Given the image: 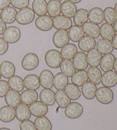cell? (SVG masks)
Returning a JSON list of instances; mask_svg holds the SVG:
<instances>
[{
    "label": "cell",
    "instance_id": "obj_1",
    "mask_svg": "<svg viewBox=\"0 0 117 130\" xmlns=\"http://www.w3.org/2000/svg\"><path fill=\"white\" fill-rule=\"evenodd\" d=\"M45 61L47 66L50 68L57 69L60 66L62 61V58L61 53L58 50L51 49L46 53Z\"/></svg>",
    "mask_w": 117,
    "mask_h": 130
},
{
    "label": "cell",
    "instance_id": "obj_2",
    "mask_svg": "<svg viewBox=\"0 0 117 130\" xmlns=\"http://www.w3.org/2000/svg\"><path fill=\"white\" fill-rule=\"evenodd\" d=\"M35 18V13L32 9L25 8L20 9L17 13L16 20L18 24L22 25H28L33 21Z\"/></svg>",
    "mask_w": 117,
    "mask_h": 130
},
{
    "label": "cell",
    "instance_id": "obj_3",
    "mask_svg": "<svg viewBox=\"0 0 117 130\" xmlns=\"http://www.w3.org/2000/svg\"><path fill=\"white\" fill-rule=\"evenodd\" d=\"M95 97L100 103L109 104L113 101L114 93L110 88L100 87L97 90Z\"/></svg>",
    "mask_w": 117,
    "mask_h": 130
},
{
    "label": "cell",
    "instance_id": "obj_4",
    "mask_svg": "<svg viewBox=\"0 0 117 130\" xmlns=\"http://www.w3.org/2000/svg\"><path fill=\"white\" fill-rule=\"evenodd\" d=\"M39 62V58L37 54L33 53H29L22 59L21 66L26 71H32L38 66Z\"/></svg>",
    "mask_w": 117,
    "mask_h": 130
},
{
    "label": "cell",
    "instance_id": "obj_5",
    "mask_svg": "<svg viewBox=\"0 0 117 130\" xmlns=\"http://www.w3.org/2000/svg\"><path fill=\"white\" fill-rule=\"evenodd\" d=\"M83 108L82 106L78 102H71L65 108V114L70 119H77L82 115Z\"/></svg>",
    "mask_w": 117,
    "mask_h": 130
},
{
    "label": "cell",
    "instance_id": "obj_6",
    "mask_svg": "<svg viewBox=\"0 0 117 130\" xmlns=\"http://www.w3.org/2000/svg\"><path fill=\"white\" fill-rule=\"evenodd\" d=\"M21 31L17 27L11 26L7 27L3 34V38L8 43H15L20 40Z\"/></svg>",
    "mask_w": 117,
    "mask_h": 130
},
{
    "label": "cell",
    "instance_id": "obj_7",
    "mask_svg": "<svg viewBox=\"0 0 117 130\" xmlns=\"http://www.w3.org/2000/svg\"><path fill=\"white\" fill-rule=\"evenodd\" d=\"M68 32L66 30H58L53 36V43L56 47L61 48L69 42Z\"/></svg>",
    "mask_w": 117,
    "mask_h": 130
},
{
    "label": "cell",
    "instance_id": "obj_8",
    "mask_svg": "<svg viewBox=\"0 0 117 130\" xmlns=\"http://www.w3.org/2000/svg\"><path fill=\"white\" fill-rule=\"evenodd\" d=\"M35 25L38 29L42 31H48L53 28V19L49 15L38 16L35 21Z\"/></svg>",
    "mask_w": 117,
    "mask_h": 130
},
{
    "label": "cell",
    "instance_id": "obj_9",
    "mask_svg": "<svg viewBox=\"0 0 117 130\" xmlns=\"http://www.w3.org/2000/svg\"><path fill=\"white\" fill-rule=\"evenodd\" d=\"M54 28L57 30L69 29L72 25V22L70 18L64 15H58L53 20Z\"/></svg>",
    "mask_w": 117,
    "mask_h": 130
},
{
    "label": "cell",
    "instance_id": "obj_10",
    "mask_svg": "<svg viewBox=\"0 0 117 130\" xmlns=\"http://www.w3.org/2000/svg\"><path fill=\"white\" fill-rule=\"evenodd\" d=\"M40 85L43 89H51L53 87L54 75L49 70H43L39 76Z\"/></svg>",
    "mask_w": 117,
    "mask_h": 130
},
{
    "label": "cell",
    "instance_id": "obj_11",
    "mask_svg": "<svg viewBox=\"0 0 117 130\" xmlns=\"http://www.w3.org/2000/svg\"><path fill=\"white\" fill-rule=\"evenodd\" d=\"M100 83L104 87L111 88L117 85V73L114 71L105 72L102 75Z\"/></svg>",
    "mask_w": 117,
    "mask_h": 130
},
{
    "label": "cell",
    "instance_id": "obj_12",
    "mask_svg": "<svg viewBox=\"0 0 117 130\" xmlns=\"http://www.w3.org/2000/svg\"><path fill=\"white\" fill-rule=\"evenodd\" d=\"M30 113L34 117L45 116L48 112V106L40 101H36L30 105Z\"/></svg>",
    "mask_w": 117,
    "mask_h": 130
},
{
    "label": "cell",
    "instance_id": "obj_13",
    "mask_svg": "<svg viewBox=\"0 0 117 130\" xmlns=\"http://www.w3.org/2000/svg\"><path fill=\"white\" fill-rule=\"evenodd\" d=\"M72 64L77 70H85L87 68L88 63L86 55L83 52H77L72 58Z\"/></svg>",
    "mask_w": 117,
    "mask_h": 130
},
{
    "label": "cell",
    "instance_id": "obj_14",
    "mask_svg": "<svg viewBox=\"0 0 117 130\" xmlns=\"http://www.w3.org/2000/svg\"><path fill=\"white\" fill-rule=\"evenodd\" d=\"M16 110L9 106H5L0 108V120L4 123H9L15 119Z\"/></svg>",
    "mask_w": 117,
    "mask_h": 130
},
{
    "label": "cell",
    "instance_id": "obj_15",
    "mask_svg": "<svg viewBox=\"0 0 117 130\" xmlns=\"http://www.w3.org/2000/svg\"><path fill=\"white\" fill-rule=\"evenodd\" d=\"M17 10L11 6H8L2 10L0 13V17L5 24H11L15 22Z\"/></svg>",
    "mask_w": 117,
    "mask_h": 130
},
{
    "label": "cell",
    "instance_id": "obj_16",
    "mask_svg": "<svg viewBox=\"0 0 117 130\" xmlns=\"http://www.w3.org/2000/svg\"><path fill=\"white\" fill-rule=\"evenodd\" d=\"M23 81L24 87L27 90L36 91L40 87L39 76L35 74H29L26 75Z\"/></svg>",
    "mask_w": 117,
    "mask_h": 130
},
{
    "label": "cell",
    "instance_id": "obj_17",
    "mask_svg": "<svg viewBox=\"0 0 117 130\" xmlns=\"http://www.w3.org/2000/svg\"><path fill=\"white\" fill-rule=\"evenodd\" d=\"M88 20H89L90 22L95 24H101L104 20V11L99 7H94L91 9L89 11Z\"/></svg>",
    "mask_w": 117,
    "mask_h": 130
},
{
    "label": "cell",
    "instance_id": "obj_18",
    "mask_svg": "<svg viewBox=\"0 0 117 130\" xmlns=\"http://www.w3.org/2000/svg\"><path fill=\"white\" fill-rule=\"evenodd\" d=\"M96 41L94 38L90 36H83L78 41V46L79 49L83 52H88L94 48L96 46Z\"/></svg>",
    "mask_w": 117,
    "mask_h": 130
},
{
    "label": "cell",
    "instance_id": "obj_19",
    "mask_svg": "<svg viewBox=\"0 0 117 130\" xmlns=\"http://www.w3.org/2000/svg\"><path fill=\"white\" fill-rule=\"evenodd\" d=\"M16 117L18 121L22 122L31 118L29 107L23 103H20L16 109Z\"/></svg>",
    "mask_w": 117,
    "mask_h": 130
},
{
    "label": "cell",
    "instance_id": "obj_20",
    "mask_svg": "<svg viewBox=\"0 0 117 130\" xmlns=\"http://www.w3.org/2000/svg\"><path fill=\"white\" fill-rule=\"evenodd\" d=\"M97 86L90 81H87L82 86V94L83 97L88 100H92L95 96Z\"/></svg>",
    "mask_w": 117,
    "mask_h": 130
},
{
    "label": "cell",
    "instance_id": "obj_21",
    "mask_svg": "<svg viewBox=\"0 0 117 130\" xmlns=\"http://www.w3.org/2000/svg\"><path fill=\"white\" fill-rule=\"evenodd\" d=\"M39 96L41 102L46 106H51L55 103V93L52 90L49 89L42 90Z\"/></svg>",
    "mask_w": 117,
    "mask_h": 130
},
{
    "label": "cell",
    "instance_id": "obj_22",
    "mask_svg": "<svg viewBox=\"0 0 117 130\" xmlns=\"http://www.w3.org/2000/svg\"><path fill=\"white\" fill-rule=\"evenodd\" d=\"M115 59L114 55L111 53L104 54V56L102 57L99 63L100 68L102 71L106 72L113 70Z\"/></svg>",
    "mask_w": 117,
    "mask_h": 130
},
{
    "label": "cell",
    "instance_id": "obj_23",
    "mask_svg": "<svg viewBox=\"0 0 117 130\" xmlns=\"http://www.w3.org/2000/svg\"><path fill=\"white\" fill-rule=\"evenodd\" d=\"M16 67L14 64L10 61H4L0 64V73L5 79H9L14 75Z\"/></svg>",
    "mask_w": 117,
    "mask_h": 130
},
{
    "label": "cell",
    "instance_id": "obj_24",
    "mask_svg": "<svg viewBox=\"0 0 117 130\" xmlns=\"http://www.w3.org/2000/svg\"><path fill=\"white\" fill-rule=\"evenodd\" d=\"M5 101L7 105L11 107H17L21 102L20 94L14 90H9L5 96Z\"/></svg>",
    "mask_w": 117,
    "mask_h": 130
},
{
    "label": "cell",
    "instance_id": "obj_25",
    "mask_svg": "<svg viewBox=\"0 0 117 130\" xmlns=\"http://www.w3.org/2000/svg\"><path fill=\"white\" fill-rule=\"evenodd\" d=\"M61 11L62 15L65 17L69 18H73L77 11V8L74 3L66 0L61 4Z\"/></svg>",
    "mask_w": 117,
    "mask_h": 130
},
{
    "label": "cell",
    "instance_id": "obj_26",
    "mask_svg": "<svg viewBox=\"0 0 117 130\" xmlns=\"http://www.w3.org/2000/svg\"><path fill=\"white\" fill-rule=\"evenodd\" d=\"M78 52L77 46L74 43H67L61 48V55L63 59L71 60L73 58L75 55Z\"/></svg>",
    "mask_w": 117,
    "mask_h": 130
},
{
    "label": "cell",
    "instance_id": "obj_27",
    "mask_svg": "<svg viewBox=\"0 0 117 130\" xmlns=\"http://www.w3.org/2000/svg\"><path fill=\"white\" fill-rule=\"evenodd\" d=\"M102 57V54L95 48L88 52L86 55L87 63L91 67H98L99 66Z\"/></svg>",
    "mask_w": 117,
    "mask_h": 130
},
{
    "label": "cell",
    "instance_id": "obj_28",
    "mask_svg": "<svg viewBox=\"0 0 117 130\" xmlns=\"http://www.w3.org/2000/svg\"><path fill=\"white\" fill-rule=\"evenodd\" d=\"M84 33L93 38H97L99 36V27L92 22H86L82 25Z\"/></svg>",
    "mask_w": 117,
    "mask_h": 130
},
{
    "label": "cell",
    "instance_id": "obj_29",
    "mask_svg": "<svg viewBox=\"0 0 117 130\" xmlns=\"http://www.w3.org/2000/svg\"><path fill=\"white\" fill-rule=\"evenodd\" d=\"M38 93L34 90H26L20 95L21 101L23 104L30 105L38 99Z\"/></svg>",
    "mask_w": 117,
    "mask_h": 130
},
{
    "label": "cell",
    "instance_id": "obj_30",
    "mask_svg": "<svg viewBox=\"0 0 117 130\" xmlns=\"http://www.w3.org/2000/svg\"><path fill=\"white\" fill-rule=\"evenodd\" d=\"M61 2L58 0H49L47 5V10L49 15L51 17H55L60 15L61 13Z\"/></svg>",
    "mask_w": 117,
    "mask_h": 130
},
{
    "label": "cell",
    "instance_id": "obj_31",
    "mask_svg": "<svg viewBox=\"0 0 117 130\" xmlns=\"http://www.w3.org/2000/svg\"><path fill=\"white\" fill-rule=\"evenodd\" d=\"M99 33L102 39L111 41L115 36V32L111 25L104 23L99 27Z\"/></svg>",
    "mask_w": 117,
    "mask_h": 130
},
{
    "label": "cell",
    "instance_id": "obj_32",
    "mask_svg": "<svg viewBox=\"0 0 117 130\" xmlns=\"http://www.w3.org/2000/svg\"><path fill=\"white\" fill-rule=\"evenodd\" d=\"M68 83V77L62 73H58L54 76L53 86L57 90L65 89Z\"/></svg>",
    "mask_w": 117,
    "mask_h": 130
},
{
    "label": "cell",
    "instance_id": "obj_33",
    "mask_svg": "<svg viewBox=\"0 0 117 130\" xmlns=\"http://www.w3.org/2000/svg\"><path fill=\"white\" fill-rule=\"evenodd\" d=\"M55 99L58 106L62 108H66L71 103V99L63 90H57L55 93Z\"/></svg>",
    "mask_w": 117,
    "mask_h": 130
},
{
    "label": "cell",
    "instance_id": "obj_34",
    "mask_svg": "<svg viewBox=\"0 0 117 130\" xmlns=\"http://www.w3.org/2000/svg\"><path fill=\"white\" fill-rule=\"evenodd\" d=\"M97 50L101 54H106L113 52L114 48L110 41L104 39H99L96 43Z\"/></svg>",
    "mask_w": 117,
    "mask_h": 130
},
{
    "label": "cell",
    "instance_id": "obj_35",
    "mask_svg": "<svg viewBox=\"0 0 117 130\" xmlns=\"http://www.w3.org/2000/svg\"><path fill=\"white\" fill-rule=\"evenodd\" d=\"M48 3L46 0H34L32 3V10L38 16L46 15Z\"/></svg>",
    "mask_w": 117,
    "mask_h": 130
},
{
    "label": "cell",
    "instance_id": "obj_36",
    "mask_svg": "<svg viewBox=\"0 0 117 130\" xmlns=\"http://www.w3.org/2000/svg\"><path fill=\"white\" fill-rule=\"evenodd\" d=\"M88 80L87 71L85 70H78L71 76V82L78 87H81Z\"/></svg>",
    "mask_w": 117,
    "mask_h": 130
},
{
    "label": "cell",
    "instance_id": "obj_37",
    "mask_svg": "<svg viewBox=\"0 0 117 130\" xmlns=\"http://www.w3.org/2000/svg\"><path fill=\"white\" fill-rule=\"evenodd\" d=\"M34 124L37 130L52 129V124L51 122L45 116L37 117L34 120Z\"/></svg>",
    "mask_w": 117,
    "mask_h": 130
},
{
    "label": "cell",
    "instance_id": "obj_38",
    "mask_svg": "<svg viewBox=\"0 0 117 130\" xmlns=\"http://www.w3.org/2000/svg\"><path fill=\"white\" fill-rule=\"evenodd\" d=\"M82 27L77 25H72L68 31L69 39L73 42H77L84 36Z\"/></svg>",
    "mask_w": 117,
    "mask_h": 130
},
{
    "label": "cell",
    "instance_id": "obj_39",
    "mask_svg": "<svg viewBox=\"0 0 117 130\" xmlns=\"http://www.w3.org/2000/svg\"><path fill=\"white\" fill-rule=\"evenodd\" d=\"M65 92L69 98L72 101L78 99L82 95L81 91L78 87L72 83H68L66 85L65 88Z\"/></svg>",
    "mask_w": 117,
    "mask_h": 130
},
{
    "label": "cell",
    "instance_id": "obj_40",
    "mask_svg": "<svg viewBox=\"0 0 117 130\" xmlns=\"http://www.w3.org/2000/svg\"><path fill=\"white\" fill-rule=\"evenodd\" d=\"M87 73L88 79H89L90 82L95 85L100 84L101 81L102 73L99 68L97 67H90L87 70Z\"/></svg>",
    "mask_w": 117,
    "mask_h": 130
},
{
    "label": "cell",
    "instance_id": "obj_41",
    "mask_svg": "<svg viewBox=\"0 0 117 130\" xmlns=\"http://www.w3.org/2000/svg\"><path fill=\"white\" fill-rule=\"evenodd\" d=\"M89 12L85 9H79L73 17V22L75 25L81 26L87 21Z\"/></svg>",
    "mask_w": 117,
    "mask_h": 130
},
{
    "label": "cell",
    "instance_id": "obj_42",
    "mask_svg": "<svg viewBox=\"0 0 117 130\" xmlns=\"http://www.w3.org/2000/svg\"><path fill=\"white\" fill-rule=\"evenodd\" d=\"M9 87L17 92H21L24 89V85L22 79L18 75H13L8 80Z\"/></svg>",
    "mask_w": 117,
    "mask_h": 130
},
{
    "label": "cell",
    "instance_id": "obj_43",
    "mask_svg": "<svg viewBox=\"0 0 117 130\" xmlns=\"http://www.w3.org/2000/svg\"><path fill=\"white\" fill-rule=\"evenodd\" d=\"M60 67L61 73L64 74L67 77H71L76 72L74 65L70 60L64 59L62 61Z\"/></svg>",
    "mask_w": 117,
    "mask_h": 130
},
{
    "label": "cell",
    "instance_id": "obj_44",
    "mask_svg": "<svg viewBox=\"0 0 117 130\" xmlns=\"http://www.w3.org/2000/svg\"><path fill=\"white\" fill-rule=\"evenodd\" d=\"M104 18L107 24L113 25L117 20V14L114 9L112 7H106L104 10Z\"/></svg>",
    "mask_w": 117,
    "mask_h": 130
},
{
    "label": "cell",
    "instance_id": "obj_45",
    "mask_svg": "<svg viewBox=\"0 0 117 130\" xmlns=\"http://www.w3.org/2000/svg\"><path fill=\"white\" fill-rule=\"evenodd\" d=\"M10 4L13 8L21 9L26 8L29 6L30 1L29 0H10Z\"/></svg>",
    "mask_w": 117,
    "mask_h": 130
},
{
    "label": "cell",
    "instance_id": "obj_46",
    "mask_svg": "<svg viewBox=\"0 0 117 130\" xmlns=\"http://www.w3.org/2000/svg\"><path fill=\"white\" fill-rule=\"evenodd\" d=\"M20 130H37L34 123L29 120L23 121L20 125Z\"/></svg>",
    "mask_w": 117,
    "mask_h": 130
},
{
    "label": "cell",
    "instance_id": "obj_47",
    "mask_svg": "<svg viewBox=\"0 0 117 130\" xmlns=\"http://www.w3.org/2000/svg\"><path fill=\"white\" fill-rule=\"evenodd\" d=\"M8 82L5 80H0V98H3L9 91Z\"/></svg>",
    "mask_w": 117,
    "mask_h": 130
},
{
    "label": "cell",
    "instance_id": "obj_48",
    "mask_svg": "<svg viewBox=\"0 0 117 130\" xmlns=\"http://www.w3.org/2000/svg\"><path fill=\"white\" fill-rule=\"evenodd\" d=\"M9 45L3 38L0 37V55L5 54L8 50Z\"/></svg>",
    "mask_w": 117,
    "mask_h": 130
},
{
    "label": "cell",
    "instance_id": "obj_49",
    "mask_svg": "<svg viewBox=\"0 0 117 130\" xmlns=\"http://www.w3.org/2000/svg\"><path fill=\"white\" fill-rule=\"evenodd\" d=\"M10 4V0H0V10H3L4 9L9 6Z\"/></svg>",
    "mask_w": 117,
    "mask_h": 130
},
{
    "label": "cell",
    "instance_id": "obj_50",
    "mask_svg": "<svg viewBox=\"0 0 117 130\" xmlns=\"http://www.w3.org/2000/svg\"><path fill=\"white\" fill-rule=\"evenodd\" d=\"M6 29V25L4 21L0 17V36L4 34V32Z\"/></svg>",
    "mask_w": 117,
    "mask_h": 130
},
{
    "label": "cell",
    "instance_id": "obj_51",
    "mask_svg": "<svg viewBox=\"0 0 117 130\" xmlns=\"http://www.w3.org/2000/svg\"><path fill=\"white\" fill-rule=\"evenodd\" d=\"M111 43L114 49L117 50V34H115V36H114L113 39H112Z\"/></svg>",
    "mask_w": 117,
    "mask_h": 130
},
{
    "label": "cell",
    "instance_id": "obj_52",
    "mask_svg": "<svg viewBox=\"0 0 117 130\" xmlns=\"http://www.w3.org/2000/svg\"><path fill=\"white\" fill-rule=\"evenodd\" d=\"M114 69L116 73H117V57L115 59V61H114Z\"/></svg>",
    "mask_w": 117,
    "mask_h": 130
},
{
    "label": "cell",
    "instance_id": "obj_53",
    "mask_svg": "<svg viewBox=\"0 0 117 130\" xmlns=\"http://www.w3.org/2000/svg\"><path fill=\"white\" fill-rule=\"evenodd\" d=\"M113 28L114 29V31H115V32H117V20L114 23V24H113Z\"/></svg>",
    "mask_w": 117,
    "mask_h": 130
},
{
    "label": "cell",
    "instance_id": "obj_54",
    "mask_svg": "<svg viewBox=\"0 0 117 130\" xmlns=\"http://www.w3.org/2000/svg\"><path fill=\"white\" fill-rule=\"evenodd\" d=\"M67 1H69L74 4H78L82 1V0H67Z\"/></svg>",
    "mask_w": 117,
    "mask_h": 130
},
{
    "label": "cell",
    "instance_id": "obj_55",
    "mask_svg": "<svg viewBox=\"0 0 117 130\" xmlns=\"http://www.w3.org/2000/svg\"><path fill=\"white\" fill-rule=\"evenodd\" d=\"M114 10H115V12H116V14H117V2L115 4V5H114Z\"/></svg>",
    "mask_w": 117,
    "mask_h": 130
},
{
    "label": "cell",
    "instance_id": "obj_56",
    "mask_svg": "<svg viewBox=\"0 0 117 130\" xmlns=\"http://www.w3.org/2000/svg\"><path fill=\"white\" fill-rule=\"evenodd\" d=\"M0 130H10L8 128H6V127H3V128H0Z\"/></svg>",
    "mask_w": 117,
    "mask_h": 130
},
{
    "label": "cell",
    "instance_id": "obj_57",
    "mask_svg": "<svg viewBox=\"0 0 117 130\" xmlns=\"http://www.w3.org/2000/svg\"><path fill=\"white\" fill-rule=\"evenodd\" d=\"M1 74L0 73V79H1Z\"/></svg>",
    "mask_w": 117,
    "mask_h": 130
},
{
    "label": "cell",
    "instance_id": "obj_58",
    "mask_svg": "<svg viewBox=\"0 0 117 130\" xmlns=\"http://www.w3.org/2000/svg\"><path fill=\"white\" fill-rule=\"evenodd\" d=\"M58 1H62V0H58Z\"/></svg>",
    "mask_w": 117,
    "mask_h": 130
}]
</instances>
